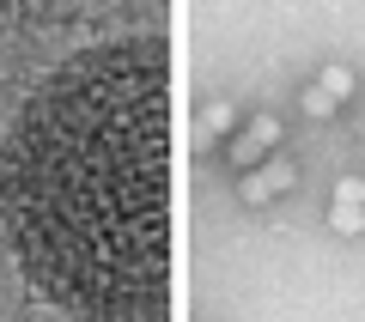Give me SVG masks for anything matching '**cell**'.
<instances>
[{"label":"cell","mask_w":365,"mask_h":322,"mask_svg":"<svg viewBox=\"0 0 365 322\" xmlns=\"http://www.w3.org/2000/svg\"><path fill=\"white\" fill-rule=\"evenodd\" d=\"M0 225L19 274L73 322L170 316V43L67 55L0 146Z\"/></svg>","instance_id":"1"},{"label":"cell","mask_w":365,"mask_h":322,"mask_svg":"<svg viewBox=\"0 0 365 322\" xmlns=\"http://www.w3.org/2000/svg\"><path fill=\"white\" fill-rule=\"evenodd\" d=\"M274 146H280V122H274V116H250L244 134H232V146H225V165L250 177V170H256Z\"/></svg>","instance_id":"2"},{"label":"cell","mask_w":365,"mask_h":322,"mask_svg":"<svg viewBox=\"0 0 365 322\" xmlns=\"http://www.w3.org/2000/svg\"><path fill=\"white\" fill-rule=\"evenodd\" d=\"M329 232L335 237H365V177H341L329 189Z\"/></svg>","instance_id":"3"},{"label":"cell","mask_w":365,"mask_h":322,"mask_svg":"<svg viewBox=\"0 0 365 322\" xmlns=\"http://www.w3.org/2000/svg\"><path fill=\"white\" fill-rule=\"evenodd\" d=\"M292 182H299V165H292V158H268V165H256L250 177H237V194H244L250 207H262V201H274V194H287Z\"/></svg>","instance_id":"4"},{"label":"cell","mask_w":365,"mask_h":322,"mask_svg":"<svg viewBox=\"0 0 365 322\" xmlns=\"http://www.w3.org/2000/svg\"><path fill=\"white\" fill-rule=\"evenodd\" d=\"M347 91H353V73H347V67H323V73L311 79V91H304V116H329Z\"/></svg>","instance_id":"5"},{"label":"cell","mask_w":365,"mask_h":322,"mask_svg":"<svg viewBox=\"0 0 365 322\" xmlns=\"http://www.w3.org/2000/svg\"><path fill=\"white\" fill-rule=\"evenodd\" d=\"M225 128H232V103H207V110H201V134L213 140V134H225Z\"/></svg>","instance_id":"6"}]
</instances>
